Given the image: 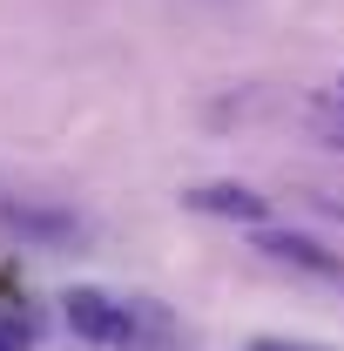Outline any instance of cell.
<instances>
[{
  "mask_svg": "<svg viewBox=\"0 0 344 351\" xmlns=\"http://www.w3.org/2000/svg\"><path fill=\"white\" fill-rule=\"evenodd\" d=\"M61 317H68V331L82 345H129L135 338V311L115 291H101V284H68L61 291Z\"/></svg>",
  "mask_w": 344,
  "mask_h": 351,
  "instance_id": "obj_1",
  "label": "cell"
},
{
  "mask_svg": "<svg viewBox=\"0 0 344 351\" xmlns=\"http://www.w3.org/2000/svg\"><path fill=\"white\" fill-rule=\"evenodd\" d=\"M257 250L270 263H284V270H304V277L344 284V257H338V250H324L317 237H304V230H257Z\"/></svg>",
  "mask_w": 344,
  "mask_h": 351,
  "instance_id": "obj_2",
  "label": "cell"
},
{
  "mask_svg": "<svg viewBox=\"0 0 344 351\" xmlns=\"http://www.w3.org/2000/svg\"><path fill=\"white\" fill-rule=\"evenodd\" d=\"M182 210L223 217V223H263L270 217V196H257L250 182H196V189H182Z\"/></svg>",
  "mask_w": 344,
  "mask_h": 351,
  "instance_id": "obj_3",
  "label": "cell"
},
{
  "mask_svg": "<svg viewBox=\"0 0 344 351\" xmlns=\"http://www.w3.org/2000/svg\"><path fill=\"white\" fill-rule=\"evenodd\" d=\"M0 223H7V230H21V237H34V243H68V237H75V217H68V210L14 203V196H0Z\"/></svg>",
  "mask_w": 344,
  "mask_h": 351,
  "instance_id": "obj_4",
  "label": "cell"
},
{
  "mask_svg": "<svg viewBox=\"0 0 344 351\" xmlns=\"http://www.w3.org/2000/svg\"><path fill=\"white\" fill-rule=\"evenodd\" d=\"M310 135H317L324 149H344V75L317 95V108H310Z\"/></svg>",
  "mask_w": 344,
  "mask_h": 351,
  "instance_id": "obj_5",
  "label": "cell"
},
{
  "mask_svg": "<svg viewBox=\"0 0 344 351\" xmlns=\"http://www.w3.org/2000/svg\"><path fill=\"white\" fill-rule=\"evenodd\" d=\"M34 345V317L21 304H0V351H27Z\"/></svg>",
  "mask_w": 344,
  "mask_h": 351,
  "instance_id": "obj_6",
  "label": "cell"
},
{
  "mask_svg": "<svg viewBox=\"0 0 344 351\" xmlns=\"http://www.w3.org/2000/svg\"><path fill=\"white\" fill-rule=\"evenodd\" d=\"M250 351H291V345H284V338H257Z\"/></svg>",
  "mask_w": 344,
  "mask_h": 351,
  "instance_id": "obj_7",
  "label": "cell"
}]
</instances>
